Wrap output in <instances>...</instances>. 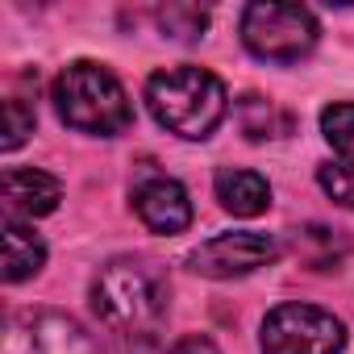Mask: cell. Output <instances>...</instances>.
I'll return each mask as SVG.
<instances>
[{
	"mask_svg": "<svg viewBox=\"0 0 354 354\" xmlns=\"http://www.w3.org/2000/svg\"><path fill=\"white\" fill-rule=\"evenodd\" d=\"M167 279L146 259H113L92 279V313L117 333L125 346L154 342L167 317Z\"/></svg>",
	"mask_w": 354,
	"mask_h": 354,
	"instance_id": "obj_1",
	"label": "cell"
},
{
	"mask_svg": "<svg viewBox=\"0 0 354 354\" xmlns=\"http://www.w3.org/2000/svg\"><path fill=\"white\" fill-rule=\"evenodd\" d=\"M146 104L154 113V121L175 133V138H209L225 113H230V96H225V84L205 71V67H167V71H154L150 84H146Z\"/></svg>",
	"mask_w": 354,
	"mask_h": 354,
	"instance_id": "obj_2",
	"label": "cell"
},
{
	"mask_svg": "<svg viewBox=\"0 0 354 354\" xmlns=\"http://www.w3.org/2000/svg\"><path fill=\"white\" fill-rule=\"evenodd\" d=\"M50 96H55V109H59L63 125H71L80 133H92V138H117L133 121L129 96L104 63L80 59V63L63 67Z\"/></svg>",
	"mask_w": 354,
	"mask_h": 354,
	"instance_id": "obj_3",
	"label": "cell"
},
{
	"mask_svg": "<svg viewBox=\"0 0 354 354\" xmlns=\"http://www.w3.org/2000/svg\"><path fill=\"white\" fill-rule=\"evenodd\" d=\"M321 30L313 9L304 5H246L242 9V42L250 55L267 63H300L313 55Z\"/></svg>",
	"mask_w": 354,
	"mask_h": 354,
	"instance_id": "obj_4",
	"label": "cell"
},
{
	"mask_svg": "<svg viewBox=\"0 0 354 354\" xmlns=\"http://www.w3.org/2000/svg\"><path fill=\"white\" fill-rule=\"evenodd\" d=\"M263 354H342L346 325L317 304H279L263 317Z\"/></svg>",
	"mask_w": 354,
	"mask_h": 354,
	"instance_id": "obj_5",
	"label": "cell"
},
{
	"mask_svg": "<svg viewBox=\"0 0 354 354\" xmlns=\"http://www.w3.org/2000/svg\"><path fill=\"white\" fill-rule=\"evenodd\" d=\"M5 354H100V342L67 313L30 308L9 321Z\"/></svg>",
	"mask_w": 354,
	"mask_h": 354,
	"instance_id": "obj_6",
	"label": "cell"
},
{
	"mask_svg": "<svg viewBox=\"0 0 354 354\" xmlns=\"http://www.w3.org/2000/svg\"><path fill=\"white\" fill-rule=\"evenodd\" d=\"M279 238L275 234H259V230H242V234H221L205 246H196L188 254L192 271L196 275H209V279H234V275H250L267 263L279 259Z\"/></svg>",
	"mask_w": 354,
	"mask_h": 354,
	"instance_id": "obj_7",
	"label": "cell"
},
{
	"mask_svg": "<svg viewBox=\"0 0 354 354\" xmlns=\"http://www.w3.org/2000/svg\"><path fill=\"white\" fill-rule=\"evenodd\" d=\"M133 209L142 217L146 230L171 238V234H184L192 225V201L184 192L180 180H171V175H150L133 188Z\"/></svg>",
	"mask_w": 354,
	"mask_h": 354,
	"instance_id": "obj_8",
	"label": "cell"
},
{
	"mask_svg": "<svg viewBox=\"0 0 354 354\" xmlns=\"http://www.w3.org/2000/svg\"><path fill=\"white\" fill-rule=\"evenodd\" d=\"M59 201H63V184L55 175H46L38 167H9L5 171V213H9V221L46 217V213L59 209Z\"/></svg>",
	"mask_w": 354,
	"mask_h": 354,
	"instance_id": "obj_9",
	"label": "cell"
},
{
	"mask_svg": "<svg viewBox=\"0 0 354 354\" xmlns=\"http://www.w3.org/2000/svg\"><path fill=\"white\" fill-rule=\"evenodd\" d=\"M213 188H217L221 209L234 213V217H259V213H267V205H271V188H267V180H263L259 171L221 167L217 180H213Z\"/></svg>",
	"mask_w": 354,
	"mask_h": 354,
	"instance_id": "obj_10",
	"label": "cell"
},
{
	"mask_svg": "<svg viewBox=\"0 0 354 354\" xmlns=\"http://www.w3.org/2000/svg\"><path fill=\"white\" fill-rule=\"evenodd\" d=\"M42 263H46V242L30 225L9 221L5 225V279L9 283H21V279L38 275Z\"/></svg>",
	"mask_w": 354,
	"mask_h": 354,
	"instance_id": "obj_11",
	"label": "cell"
},
{
	"mask_svg": "<svg viewBox=\"0 0 354 354\" xmlns=\"http://www.w3.org/2000/svg\"><path fill=\"white\" fill-rule=\"evenodd\" d=\"M238 121H242V133L254 138V142H263V138H283V133L292 129V117L279 113L267 96H254V92L238 100Z\"/></svg>",
	"mask_w": 354,
	"mask_h": 354,
	"instance_id": "obj_12",
	"label": "cell"
},
{
	"mask_svg": "<svg viewBox=\"0 0 354 354\" xmlns=\"http://www.w3.org/2000/svg\"><path fill=\"white\" fill-rule=\"evenodd\" d=\"M158 26L175 42H196L205 34V26H209V9H201V5H167V9H158Z\"/></svg>",
	"mask_w": 354,
	"mask_h": 354,
	"instance_id": "obj_13",
	"label": "cell"
},
{
	"mask_svg": "<svg viewBox=\"0 0 354 354\" xmlns=\"http://www.w3.org/2000/svg\"><path fill=\"white\" fill-rule=\"evenodd\" d=\"M321 133L346 162H354V104H329L321 113Z\"/></svg>",
	"mask_w": 354,
	"mask_h": 354,
	"instance_id": "obj_14",
	"label": "cell"
},
{
	"mask_svg": "<svg viewBox=\"0 0 354 354\" xmlns=\"http://www.w3.org/2000/svg\"><path fill=\"white\" fill-rule=\"evenodd\" d=\"M300 246H317V254L308 259V267H317V271L337 267L342 254H346V238L337 230H325V225H304L300 230Z\"/></svg>",
	"mask_w": 354,
	"mask_h": 354,
	"instance_id": "obj_15",
	"label": "cell"
},
{
	"mask_svg": "<svg viewBox=\"0 0 354 354\" xmlns=\"http://www.w3.org/2000/svg\"><path fill=\"white\" fill-rule=\"evenodd\" d=\"M317 184L325 188V196H329V201H337V205L354 209V167L325 162V167H317Z\"/></svg>",
	"mask_w": 354,
	"mask_h": 354,
	"instance_id": "obj_16",
	"label": "cell"
},
{
	"mask_svg": "<svg viewBox=\"0 0 354 354\" xmlns=\"http://www.w3.org/2000/svg\"><path fill=\"white\" fill-rule=\"evenodd\" d=\"M34 133V109H26V100L21 96H9L5 100V150H17L26 138Z\"/></svg>",
	"mask_w": 354,
	"mask_h": 354,
	"instance_id": "obj_17",
	"label": "cell"
},
{
	"mask_svg": "<svg viewBox=\"0 0 354 354\" xmlns=\"http://www.w3.org/2000/svg\"><path fill=\"white\" fill-rule=\"evenodd\" d=\"M167 354H221L217 346H213V337H201V333H188V337H180Z\"/></svg>",
	"mask_w": 354,
	"mask_h": 354,
	"instance_id": "obj_18",
	"label": "cell"
}]
</instances>
